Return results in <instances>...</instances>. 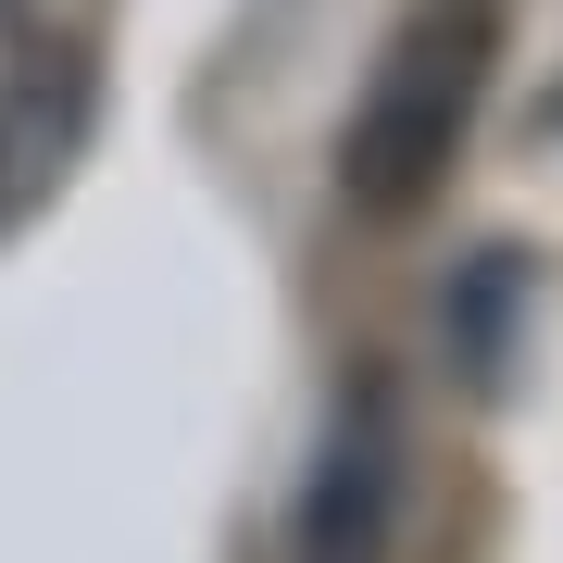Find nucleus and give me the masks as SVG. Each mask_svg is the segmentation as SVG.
Here are the masks:
<instances>
[{
    "label": "nucleus",
    "instance_id": "7ed1b4c3",
    "mask_svg": "<svg viewBox=\"0 0 563 563\" xmlns=\"http://www.w3.org/2000/svg\"><path fill=\"white\" fill-rule=\"evenodd\" d=\"M76 125H88V51H76V38H51V51L25 38L13 76H0V225H13V213L63 176Z\"/></svg>",
    "mask_w": 563,
    "mask_h": 563
},
{
    "label": "nucleus",
    "instance_id": "f257e3e1",
    "mask_svg": "<svg viewBox=\"0 0 563 563\" xmlns=\"http://www.w3.org/2000/svg\"><path fill=\"white\" fill-rule=\"evenodd\" d=\"M488 63H501V0H413L388 25L376 76L351 101V139H339V188L351 213L401 225L451 188L463 139H476V101H488Z\"/></svg>",
    "mask_w": 563,
    "mask_h": 563
},
{
    "label": "nucleus",
    "instance_id": "f03ea898",
    "mask_svg": "<svg viewBox=\"0 0 563 563\" xmlns=\"http://www.w3.org/2000/svg\"><path fill=\"white\" fill-rule=\"evenodd\" d=\"M401 514V388L363 363L325 413V451L301 476V563H376Z\"/></svg>",
    "mask_w": 563,
    "mask_h": 563
}]
</instances>
